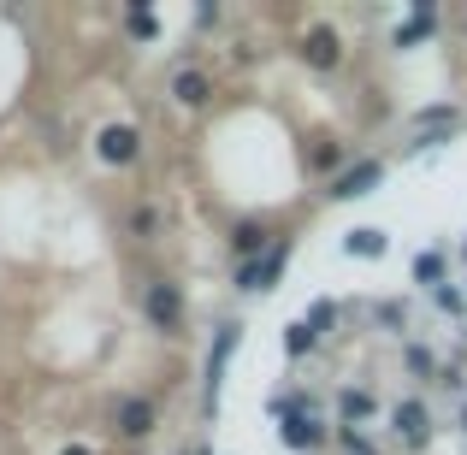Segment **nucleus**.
<instances>
[{
    "label": "nucleus",
    "instance_id": "10",
    "mask_svg": "<svg viewBox=\"0 0 467 455\" xmlns=\"http://www.w3.org/2000/svg\"><path fill=\"white\" fill-rule=\"evenodd\" d=\"M231 254H237V261H261V254H266V225H261V219L231 225Z\"/></svg>",
    "mask_w": 467,
    "mask_h": 455
},
{
    "label": "nucleus",
    "instance_id": "7",
    "mask_svg": "<svg viewBox=\"0 0 467 455\" xmlns=\"http://www.w3.org/2000/svg\"><path fill=\"white\" fill-rule=\"evenodd\" d=\"M171 101L190 107V113H195V107H207V101H213V83H207V71H178V78H171Z\"/></svg>",
    "mask_w": 467,
    "mask_h": 455
},
{
    "label": "nucleus",
    "instance_id": "11",
    "mask_svg": "<svg viewBox=\"0 0 467 455\" xmlns=\"http://www.w3.org/2000/svg\"><path fill=\"white\" fill-rule=\"evenodd\" d=\"M149 432H154V402L142 397L119 402V438H149Z\"/></svg>",
    "mask_w": 467,
    "mask_h": 455
},
{
    "label": "nucleus",
    "instance_id": "3",
    "mask_svg": "<svg viewBox=\"0 0 467 455\" xmlns=\"http://www.w3.org/2000/svg\"><path fill=\"white\" fill-rule=\"evenodd\" d=\"M379 178H385V166H379V160H355L349 171H343V178H331V202H361L367 190H379Z\"/></svg>",
    "mask_w": 467,
    "mask_h": 455
},
{
    "label": "nucleus",
    "instance_id": "18",
    "mask_svg": "<svg viewBox=\"0 0 467 455\" xmlns=\"http://www.w3.org/2000/svg\"><path fill=\"white\" fill-rule=\"evenodd\" d=\"M130 30H137V36H142V42H154V36H160V24H154V12H149V6H130Z\"/></svg>",
    "mask_w": 467,
    "mask_h": 455
},
{
    "label": "nucleus",
    "instance_id": "9",
    "mask_svg": "<svg viewBox=\"0 0 467 455\" xmlns=\"http://www.w3.org/2000/svg\"><path fill=\"white\" fill-rule=\"evenodd\" d=\"M278 438H285L290 450H314V444H326V426H319L314 414H285V426H278Z\"/></svg>",
    "mask_w": 467,
    "mask_h": 455
},
{
    "label": "nucleus",
    "instance_id": "13",
    "mask_svg": "<svg viewBox=\"0 0 467 455\" xmlns=\"http://www.w3.org/2000/svg\"><path fill=\"white\" fill-rule=\"evenodd\" d=\"M343 249H349L355 261H373V254L390 249V237H385V231H373V225H361V231H349V243H343Z\"/></svg>",
    "mask_w": 467,
    "mask_h": 455
},
{
    "label": "nucleus",
    "instance_id": "14",
    "mask_svg": "<svg viewBox=\"0 0 467 455\" xmlns=\"http://www.w3.org/2000/svg\"><path fill=\"white\" fill-rule=\"evenodd\" d=\"M402 367H409L414 378H432L438 373V355L426 349V343H409V349H402Z\"/></svg>",
    "mask_w": 467,
    "mask_h": 455
},
{
    "label": "nucleus",
    "instance_id": "12",
    "mask_svg": "<svg viewBox=\"0 0 467 455\" xmlns=\"http://www.w3.org/2000/svg\"><path fill=\"white\" fill-rule=\"evenodd\" d=\"M432 30H438V6H426V0H420V6H414V18L397 30V47H414L420 36H432Z\"/></svg>",
    "mask_w": 467,
    "mask_h": 455
},
{
    "label": "nucleus",
    "instance_id": "21",
    "mask_svg": "<svg viewBox=\"0 0 467 455\" xmlns=\"http://www.w3.org/2000/svg\"><path fill=\"white\" fill-rule=\"evenodd\" d=\"M308 326H314V331H326V326H337V307H331V302H314V314H308Z\"/></svg>",
    "mask_w": 467,
    "mask_h": 455
},
{
    "label": "nucleus",
    "instance_id": "8",
    "mask_svg": "<svg viewBox=\"0 0 467 455\" xmlns=\"http://www.w3.org/2000/svg\"><path fill=\"white\" fill-rule=\"evenodd\" d=\"M237 349V326H219L213 337V355H207V402H219V378H225V361Z\"/></svg>",
    "mask_w": 467,
    "mask_h": 455
},
{
    "label": "nucleus",
    "instance_id": "20",
    "mask_svg": "<svg viewBox=\"0 0 467 455\" xmlns=\"http://www.w3.org/2000/svg\"><path fill=\"white\" fill-rule=\"evenodd\" d=\"M450 119H456V113H450V107H420V113H414V125H450Z\"/></svg>",
    "mask_w": 467,
    "mask_h": 455
},
{
    "label": "nucleus",
    "instance_id": "23",
    "mask_svg": "<svg viewBox=\"0 0 467 455\" xmlns=\"http://www.w3.org/2000/svg\"><path fill=\"white\" fill-rule=\"evenodd\" d=\"M59 455H95V450H83V444H66V450H59Z\"/></svg>",
    "mask_w": 467,
    "mask_h": 455
},
{
    "label": "nucleus",
    "instance_id": "16",
    "mask_svg": "<svg viewBox=\"0 0 467 455\" xmlns=\"http://www.w3.org/2000/svg\"><path fill=\"white\" fill-rule=\"evenodd\" d=\"M314 337H319V331L308 326V319H296V326L285 331V349H290V355H308V349H314Z\"/></svg>",
    "mask_w": 467,
    "mask_h": 455
},
{
    "label": "nucleus",
    "instance_id": "22",
    "mask_svg": "<svg viewBox=\"0 0 467 455\" xmlns=\"http://www.w3.org/2000/svg\"><path fill=\"white\" fill-rule=\"evenodd\" d=\"M314 166H319V171H331V166H343V149H314Z\"/></svg>",
    "mask_w": 467,
    "mask_h": 455
},
{
    "label": "nucleus",
    "instance_id": "2",
    "mask_svg": "<svg viewBox=\"0 0 467 455\" xmlns=\"http://www.w3.org/2000/svg\"><path fill=\"white\" fill-rule=\"evenodd\" d=\"M285 266H290V243L285 249H266L261 261H243L237 266V290H254V296H261V290H273V278L285 273Z\"/></svg>",
    "mask_w": 467,
    "mask_h": 455
},
{
    "label": "nucleus",
    "instance_id": "17",
    "mask_svg": "<svg viewBox=\"0 0 467 455\" xmlns=\"http://www.w3.org/2000/svg\"><path fill=\"white\" fill-rule=\"evenodd\" d=\"M343 414H349V420H367V414H373V397H367V390H343Z\"/></svg>",
    "mask_w": 467,
    "mask_h": 455
},
{
    "label": "nucleus",
    "instance_id": "1",
    "mask_svg": "<svg viewBox=\"0 0 467 455\" xmlns=\"http://www.w3.org/2000/svg\"><path fill=\"white\" fill-rule=\"evenodd\" d=\"M142 314H149L160 331H178V319H183V296H178V284H166V278L142 284Z\"/></svg>",
    "mask_w": 467,
    "mask_h": 455
},
{
    "label": "nucleus",
    "instance_id": "5",
    "mask_svg": "<svg viewBox=\"0 0 467 455\" xmlns=\"http://www.w3.org/2000/svg\"><path fill=\"white\" fill-rule=\"evenodd\" d=\"M302 59H308L314 71H331V66H343V36L337 30H308V42H302Z\"/></svg>",
    "mask_w": 467,
    "mask_h": 455
},
{
    "label": "nucleus",
    "instance_id": "19",
    "mask_svg": "<svg viewBox=\"0 0 467 455\" xmlns=\"http://www.w3.org/2000/svg\"><path fill=\"white\" fill-rule=\"evenodd\" d=\"M130 231H137V237H154V231H160V213H154V207H137V213H130Z\"/></svg>",
    "mask_w": 467,
    "mask_h": 455
},
{
    "label": "nucleus",
    "instance_id": "15",
    "mask_svg": "<svg viewBox=\"0 0 467 455\" xmlns=\"http://www.w3.org/2000/svg\"><path fill=\"white\" fill-rule=\"evenodd\" d=\"M414 278H420V284H438V278H444V254L420 249V254H414Z\"/></svg>",
    "mask_w": 467,
    "mask_h": 455
},
{
    "label": "nucleus",
    "instance_id": "6",
    "mask_svg": "<svg viewBox=\"0 0 467 455\" xmlns=\"http://www.w3.org/2000/svg\"><path fill=\"white\" fill-rule=\"evenodd\" d=\"M390 420H397V432H402V444H409V450H420L426 438H432V414H426L420 402H402Z\"/></svg>",
    "mask_w": 467,
    "mask_h": 455
},
{
    "label": "nucleus",
    "instance_id": "24",
    "mask_svg": "<svg viewBox=\"0 0 467 455\" xmlns=\"http://www.w3.org/2000/svg\"><path fill=\"white\" fill-rule=\"evenodd\" d=\"M462 426H467V402H462Z\"/></svg>",
    "mask_w": 467,
    "mask_h": 455
},
{
    "label": "nucleus",
    "instance_id": "4",
    "mask_svg": "<svg viewBox=\"0 0 467 455\" xmlns=\"http://www.w3.org/2000/svg\"><path fill=\"white\" fill-rule=\"evenodd\" d=\"M95 154H101L107 166H130V160L142 154V137H137V125H107L101 137H95Z\"/></svg>",
    "mask_w": 467,
    "mask_h": 455
}]
</instances>
